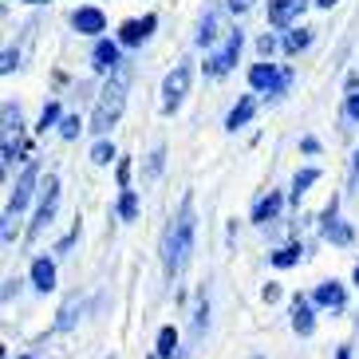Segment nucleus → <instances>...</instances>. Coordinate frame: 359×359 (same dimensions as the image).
Instances as JSON below:
<instances>
[{
	"label": "nucleus",
	"mask_w": 359,
	"mask_h": 359,
	"mask_svg": "<svg viewBox=\"0 0 359 359\" xmlns=\"http://www.w3.org/2000/svg\"><path fill=\"white\" fill-rule=\"evenodd\" d=\"M194 229H198V222H194V198L186 194V198H182V210H178V222L166 229V273L170 276H178L182 269H186V261H190Z\"/></svg>",
	"instance_id": "nucleus-1"
},
{
	"label": "nucleus",
	"mask_w": 359,
	"mask_h": 359,
	"mask_svg": "<svg viewBox=\"0 0 359 359\" xmlns=\"http://www.w3.org/2000/svg\"><path fill=\"white\" fill-rule=\"evenodd\" d=\"M123 111H127V79L118 75V79H111V83L99 91V103H95V111H91V130H95V135H107V130L123 118Z\"/></svg>",
	"instance_id": "nucleus-2"
},
{
	"label": "nucleus",
	"mask_w": 359,
	"mask_h": 359,
	"mask_svg": "<svg viewBox=\"0 0 359 359\" xmlns=\"http://www.w3.org/2000/svg\"><path fill=\"white\" fill-rule=\"evenodd\" d=\"M190 79H194V67L182 60V64H174V72L162 79V111L166 115H174L182 107V99L190 95Z\"/></svg>",
	"instance_id": "nucleus-3"
},
{
	"label": "nucleus",
	"mask_w": 359,
	"mask_h": 359,
	"mask_svg": "<svg viewBox=\"0 0 359 359\" xmlns=\"http://www.w3.org/2000/svg\"><path fill=\"white\" fill-rule=\"evenodd\" d=\"M288 83H292V72H276V64L261 60V64L249 67V87L253 91H264V95H285Z\"/></svg>",
	"instance_id": "nucleus-4"
},
{
	"label": "nucleus",
	"mask_w": 359,
	"mask_h": 359,
	"mask_svg": "<svg viewBox=\"0 0 359 359\" xmlns=\"http://www.w3.org/2000/svg\"><path fill=\"white\" fill-rule=\"evenodd\" d=\"M55 205H60V178L55 174H48V178L40 182V210H36V217H32V237H40L48 225H52V217H55Z\"/></svg>",
	"instance_id": "nucleus-5"
},
{
	"label": "nucleus",
	"mask_w": 359,
	"mask_h": 359,
	"mask_svg": "<svg viewBox=\"0 0 359 359\" xmlns=\"http://www.w3.org/2000/svg\"><path fill=\"white\" fill-rule=\"evenodd\" d=\"M241 48H245V36L241 32H229V36H225V48H217V52L205 60V75H210V79L229 75L233 64H237V55H241Z\"/></svg>",
	"instance_id": "nucleus-6"
},
{
	"label": "nucleus",
	"mask_w": 359,
	"mask_h": 359,
	"mask_svg": "<svg viewBox=\"0 0 359 359\" xmlns=\"http://www.w3.org/2000/svg\"><path fill=\"white\" fill-rule=\"evenodd\" d=\"M36 182H40V166H36L32 158H28V166H24V174L16 178V190H12V198H8V213H20L28 201H32V194H36Z\"/></svg>",
	"instance_id": "nucleus-7"
},
{
	"label": "nucleus",
	"mask_w": 359,
	"mask_h": 359,
	"mask_svg": "<svg viewBox=\"0 0 359 359\" xmlns=\"http://www.w3.org/2000/svg\"><path fill=\"white\" fill-rule=\"evenodd\" d=\"M320 229H324V237H327L332 245H351V225L339 222V201H336V198L327 201L324 217H320Z\"/></svg>",
	"instance_id": "nucleus-8"
},
{
	"label": "nucleus",
	"mask_w": 359,
	"mask_h": 359,
	"mask_svg": "<svg viewBox=\"0 0 359 359\" xmlns=\"http://www.w3.org/2000/svg\"><path fill=\"white\" fill-rule=\"evenodd\" d=\"M154 28H158V16H154V12L142 16V20H127L123 28H118V43H123V48H138L142 40H150Z\"/></svg>",
	"instance_id": "nucleus-9"
},
{
	"label": "nucleus",
	"mask_w": 359,
	"mask_h": 359,
	"mask_svg": "<svg viewBox=\"0 0 359 359\" xmlns=\"http://www.w3.org/2000/svg\"><path fill=\"white\" fill-rule=\"evenodd\" d=\"M118 48H123L118 40H95V48H91V67H95L99 75L115 72V67L123 64V55H118Z\"/></svg>",
	"instance_id": "nucleus-10"
},
{
	"label": "nucleus",
	"mask_w": 359,
	"mask_h": 359,
	"mask_svg": "<svg viewBox=\"0 0 359 359\" xmlns=\"http://www.w3.org/2000/svg\"><path fill=\"white\" fill-rule=\"evenodd\" d=\"M304 8H308V0H269V24L273 28H288Z\"/></svg>",
	"instance_id": "nucleus-11"
},
{
	"label": "nucleus",
	"mask_w": 359,
	"mask_h": 359,
	"mask_svg": "<svg viewBox=\"0 0 359 359\" xmlns=\"http://www.w3.org/2000/svg\"><path fill=\"white\" fill-rule=\"evenodd\" d=\"M312 300H316L320 308H332V312H339V308L348 304V292H344V285H339V280H324V285H316Z\"/></svg>",
	"instance_id": "nucleus-12"
},
{
	"label": "nucleus",
	"mask_w": 359,
	"mask_h": 359,
	"mask_svg": "<svg viewBox=\"0 0 359 359\" xmlns=\"http://www.w3.org/2000/svg\"><path fill=\"white\" fill-rule=\"evenodd\" d=\"M72 28H75L79 36H99V32L107 28V16H103L99 8H79V12L72 16Z\"/></svg>",
	"instance_id": "nucleus-13"
},
{
	"label": "nucleus",
	"mask_w": 359,
	"mask_h": 359,
	"mask_svg": "<svg viewBox=\"0 0 359 359\" xmlns=\"http://www.w3.org/2000/svg\"><path fill=\"white\" fill-rule=\"evenodd\" d=\"M292 332L296 336H312L316 332V316H312V304H308L304 296L292 300Z\"/></svg>",
	"instance_id": "nucleus-14"
},
{
	"label": "nucleus",
	"mask_w": 359,
	"mask_h": 359,
	"mask_svg": "<svg viewBox=\"0 0 359 359\" xmlns=\"http://www.w3.org/2000/svg\"><path fill=\"white\" fill-rule=\"evenodd\" d=\"M280 205H285V198H280L276 190H269V194H264V198L253 205V222H257V225H269L276 213H280Z\"/></svg>",
	"instance_id": "nucleus-15"
},
{
	"label": "nucleus",
	"mask_w": 359,
	"mask_h": 359,
	"mask_svg": "<svg viewBox=\"0 0 359 359\" xmlns=\"http://www.w3.org/2000/svg\"><path fill=\"white\" fill-rule=\"evenodd\" d=\"M253 115H257V99H253V95H241V99H237V107L229 111V118H225V127H229V130H241Z\"/></svg>",
	"instance_id": "nucleus-16"
},
{
	"label": "nucleus",
	"mask_w": 359,
	"mask_h": 359,
	"mask_svg": "<svg viewBox=\"0 0 359 359\" xmlns=\"http://www.w3.org/2000/svg\"><path fill=\"white\" fill-rule=\"evenodd\" d=\"M32 285L40 288V292H52L55 288V264L48 261V257H36L32 261Z\"/></svg>",
	"instance_id": "nucleus-17"
},
{
	"label": "nucleus",
	"mask_w": 359,
	"mask_h": 359,
	"mask_svg": "<svg viewBox=\"0 0 359 359\" xmlns=\"http://www.w3.org/2000/svg\"><path fill=\"white\" fill-rule=\"evenodd\" d=\"M154 355L158 359H178V327L166 324L158 332V348H154Z\"/></svg>",
	"instance_id": "nucleus-18"
},
{
	"label": "nucleus",
	"mask_w": 359,
	"mask_h": 359,
	"mask_svg": "<svg viewBox=\"0 0 359 359\" xmlns=\"http://www.w3.org/2000/svg\"><path fill=\"white\" fill-rule=\"evenodd\" d=\"M75 320H79V296L64 300V308H60V316H55V332H67V327H75Z\"/></svg>",
	"instance_id": "nucleus-19"
},
{
	"label": "nucleus",
	"mask_w": 359,
	"mask_h": 359,
	"mask_svg": "<svg viewBox=\"0 0 359 359\" xmlns=\"http://www.w3.org/2000/svg\"><path fill=\"white\" fill-rule=\"evenodd\" d=\"M217 36H222V20H217V16H205V20H201V32H198V43L201 48H213V43H217Z\"/></svg>",
	"instance_id": "nucleus-20"
},
{
	"label": "nucleus",
	"mask_w": 359,
	"mask_h": 359,
	"mask_svg": "<svg viewBox=\"0 0 359 359\" xmlns=\"http://www.w3.org/2000/svg\"><path fill=\"white\" fill-rule=\"evenodd\" d=\"M300 257H304V245H285V249H276L273 253V264L276 269H292Z\"/></svg>",
	"instance_id": "nucleus-21"
},
{
	"label": "nucleus",
	"mask_w": 359,
	"mask_h": 359,
	"mask_svg": "<svg viewBox=\"0 0 359 359\" xmlns=\"http://www.w3.org/2000/svg\"><path fill=\"white\" fill-rule=\"evenodd\" d=\"M316 178H320V170H300L292 178V201H300L308 194V186H316Z\"/></svg>",
	"instance_id": "nucleus-22"
},
{
	"label": "nucleus",
	"mask_w": 359,
	"mask_h": 359,
	"mask_svg": "<svg viewBox=\"0 0 359 359\" xmlns=\"http://www.w3.org/2000/svg\"><path fill=\"white\" fill-rule=\"evenodd\" d=\"M118 217L123 222H135L138 217V194L135 190H123V198H118Z\"/></svg>",
	"instance_id": "nucleus-23"
},
{
	"label": "nucleus",
	"mask_w": 359,
	"mask_h": 359,
	"mask_svg": "<svg viewBox=\"0 0 359 359\" xmlns=\"http://www.w3.org/2000/svg\"><path fill=\"white\" fill-rule=\"evenodd\" d=\"M111 158H118L115 154V142H95V147H91V162H95V166H111Z\"/></svg>",
	"instance_id": "nucleus-24"
},
{
	"label": "nucleus",
	"mask_w": 359,
	"mask_h": 359,
	"mask_svg": "<svg viewBox=\"0 0 359 359\" xmlns=\"http://www.w3.org/2000/svg\"><path fill=\"white\" fill-rule=\"evenodd\" d=\"M308 43H312V32H308V28H296V32H288L285 52H288V55H296L300 48H308Z\"/></svg>",
	"instance_id": "nucleus-25"
},
{
	"label": "nucleus",
	"mask_w": 359,
	"mask_h": 359,
	"mask_svg": "<svg viewBox=\"0 0 359 359\" xmlns=\"http://www.w3.org/2000/svg\"><path fill=\"white\" fill-rule=\"evenodd\" d=\"M4 135H20V111L12 103H4Z\"/></svg>",
	"instance_id": "nucleus-26"
},
{
	"label": "nucleus",
	"mask_w": 359,
	"mask_h": 359,
	"mask_svg": "<svg viewBox=\"0 0 359 359\" xmlns=\"http://www.w3.org/2000/svg\"><path fill=\"white\" fill-rule=\"evenodd\" d=\"M162 158H166V150L154 147V154H150V162H147V182H154L162 174Z\"/></svg>",
	"instance_id": "nucleus-27"
},
{
	"label": "nucleus",
	"mask_w": 359,
	"mask_h": 359,
	"mask_svg": "<svg viewBox=\"0 0 359 359\" xmlns=\"http://www.w3.org/2000/svg\"><path fill=\"white\" fill-rule=\"evenodd\" d=\"M60 123V103H48L43 107V115H40V130L48 135V127H55Z\"/></svg>",
	"instance_id": "nucleus-28"
},
{
	"label": "nucleus",
	"mask_w": 359,
	"mask_h": 359,
	"mask_svg": "<svg viewBox=\"0 0 359 359\" xmlns=\"http://www.w3.org/2000/svg\"><path fill=\"white\" fill-rule=\"evenodd\" d=\"M79 130H83V123H79V115H67L64 123H60V135H64V138H75Z\"/></svg>",
	"instance_id": "nucleus-29"
},
{
	"label": "nucleus",
	"mask_w": 359,
	"mask_h": 359,
	"mask_svg": "<svg viewBox=\"0 0 359 359\" xmlns=\"http://www.w3.org/2000/svg\"><path fill=\"white\" fill-rule=\"evenodd\" d=\"M118 190H130V158H118Z\"/></svg>",
	"instance_id": "nucleus-30"
},
{
	"label": "nucleus",
	"mask_w": 359,
	"mask_h": 359,
	"mask_svg": "<svg viewBox=\"0 0 359 359\" xmlns=\"http://www.w3.org/2000/svg\"><path fill=\"white\" fill-rule=\"evenodd\" d=\"M257 52H261V60H269V55L276 52V40H273V36H269V32H264L261 40H257Z\"/></svg>",
	"instance_id": "nucleus-31"
},
{
	"label": "nucleus",
	"mask_w": 359,
	"mask_h": 359,
	"mask_svg": "<svg viewBox=\"0 0 359 359\" xmlns=\"http://www.w3.org/2000/svg\"><path fill=\"white\" fill-rule=\"evenodd\" d=\"M16 64H20V55H16V52L8 48V52H4V60H0V72L12 75V72H16Z\"/></svg>",
	"instance_id": "nucleus-32"
},
{
	"label": "nucleus",
	"mask_w": 359,
	"mask_h": 359,
	"mask_svg": "<svg viewBox=\"0 0 359 359\" xmlns=\"http://www.w3.org/2000/svg\"><path fill=\"white\" fill-rule=\"evenodd\" d=\"M205 320H210V300H205V296H201V304H198V316H194V327H205Z\"/></svg>",
	"instance_id": "nucleus-33"
},
{
	"label": "nucleus",
	"mask_w": 359,
	"mask_h": 359,
	"mask_svg": "<svg viewBox=\"0 0 359 359\" xmlns=\"http://www.w3.org/2000/svg\"><path fill=\"white\" fill-rule=\"evenodd\" d=\"M348 118H355V123H359V91H351V95H348Z\"/></svg>",
	"instance_id": "nucleus-34"
},
{
	"label": "nucleus",
	"mask_w": 359,
	"mask_h": 359,
	"mask_svg": "<svg viewBox=\"0 0 359 359\" xmlns=\"http://www.w3.org/2000/svg\"><path fill=\"white\" fill-rule=\"evenodd\" d=\"M75 237H79V225H75V229L67 233L64 241H60V249H55V253H67V249H72V245H75Z\"/></svg>",
	"instance_id": "nucleus-35"
},
{
	"label": "nucleus",
	"mask_w": 359,
	"mask_h": 359,
	"mask_svg": "<svg viewBox=\"0 0 359 359\" xmlns=\"http://www.w3.org/2000/svg\"><path fill=\"white\" fill-rule=\"evenodd\" d=\"M253 4H257V0H229V8L237 12V16H241V12H249Z\"/></svg>",
	"instance_id": "nucleus-36"
},
{
	"label": "nucleus",
	"mask_w": 359,
	"mask_h": 359,
	"mask_svg": "<svg viewBox=\"0 0 359 359\" xmlns=\"http://www.w3.org/2000/svg\"><path fill=\"white\" fill-rule=\"evenodd\" d=\"M264 300H269V304H276V300H280V288H276V285H264Z\"/></svg>",
	"instance_id": "nucleus-37"
},
{
	"label": "nucleus",
	"mask_w": 359,
	"mask_h": 359,
	"mask_svg": "<svg viewBox=\"0 0 359 359\" xmlns=\"http://www.w3.org/2000/svg\"><path fill=\"white\" fill-rule=\"evenodd\" d=\"M300 150H304V154H316L320 142H316V138H304V142H300Z\"/></svg>",
	"instance_id": "nucleus-38"
},
{
	"label": "nucleus",
	"mask_w": 359,
	"mask_h": 359,
	"mask_svg": "<svg viewBox=\"0 0 359 359\" xmlns=\"http://www.w3.org/2000/svg\"><path fill=\"white\" fill-rule=\"evenodd\" d=\"M336 359H351V351H348V348H339V355H336Z\"/></svg>",
	"instance_id": "nucleus-39"
},
{
	"label": "nucleus",
	"mask_w": 359,
	"mask_h": 359,
	"mask_svg": "<svg viewBox=\"0 0 359 359\" xmlns=\"http://www.w3.org/2000/svg\"><path fill=\"white\" fill-rule=\"evenodd\" d=\"M316 4H320V8H332V4H336V0H316Z\"/></svg>",
	"instance_id": "nucleus-40"
},
{
	"label": "nucleus",
	"mask_w": 359,
	"mask_h": 359,
	"mask_svg": "<svg viewBox=\"0 0 359 359\" xmlns=\"http://www.w3.org/2000/svg\"><path fill=\"white\" fill-rule=\"evenodd\" d=\"M24 4H52V0H24Z\"/></svg>",
	"instance_id": "nucleus-41"
},
{
	"label": "nucleus",
	"mask_w": 359,
	"mask_h": 359,
	"mask_svg": "<svg viewBox=\"0 0 359 359\" xmlns=\"http://www.w3.org/2000/svg\"><path fill=\"white\" fill-rule=\"evenodd\" d=\"M351 166H355V170H359V150H355V158H351Z\"/></svg>",
	"instance_id": "nucleus-42"
},
{
	"label": "nucleus",
	"mask_w": 359,
	"mask_h": 359,
	"mask_svg": "<svg viewBox=\"0 0 359 359\" xmlns=\"http://www.w3.org/2000/svg\"><path fill=\"white\" fill-rule=\"evenodd\" d=\"M355 285H359V264H355Z\"/></svg>",
	"instance_id": "nucleus-43"
},
{
	"label": "nucleus",
	"mask_w": 359,
	"mask_h": 359,
	"mask_svg": "<svg viewBox=\"0 0 359 359\" xmlns=\"http://www.w3.org/2000/svg\"><path fill=\"white\" fill-rule=\"evenodd\" d=\"M24 359H36V355H24Z\"/></svg>",
	"instance_id": "nucleus-44"
},
{
	"label": "nucleus",
	"mask_w": 359,
	"mask_h": 359,
	"mask_svg": "<svg viewBox=\"0 0 359 359\" xmlns=\"http://www.w3.org/2000/svg\"><path fill=\"white\" fill-rule=\"evenodd\" d=\"M253 359H261V355H253Z\"/></svg>",
	"instance_id": "nucleus-45"
},
{
	"label": "nucleus",
	"mask_w": 359,
	"mask_h": 359,
	"mask_svg": "<svg viewBox=\"0 0 359 359\" xmlns=\"http://www.w3.org/2000/svg\"><path fill=\"white\" fill-rule=\"evenodd\" d=\"M150 359H154V355H150Z\"/></svg>",
	"instance_id": "nucleus-46"
}]
</instances>
